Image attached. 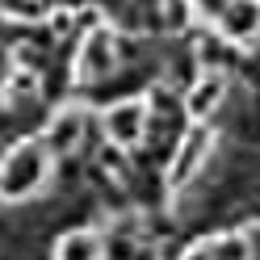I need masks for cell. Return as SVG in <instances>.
<instances>
[{
  "instance_id": "cell-1",
  "label": "cell",
  "mask_w": 260,
  "mask_h": 260,
  "mask_svg": "<svg viewBox=\"0 0 260 260\" xmlns=\"http://www.w3.org/2000/svg\"><path fill=\"white\" fill-rule=\"evenodd\" d=\"M51 172V151L42 139H25L17 143L5 159H0V198L5 202H25L46 185Z\"/></svg>"
},
{
  "instance_id": "cell-2",
  "label": "cell",
  "mask_w": 260,
  "mask_h": 260,
  "mask_svg": "<svg viewBox=\"0 0 260 260\" xmlns=\"http://www.w3.org/2000/svg\"><path fill=\"white\" fill-rule=\"evenodd\" d=\"M147 118H151V109H147V101H139V96H126V101L109 105L105 109V135H109V143L135 147V143L147 135Z\"/></svg>"
},
{
  "instance_id": "cell-3",
  "label": "cell",
  "mask_w": 260,
  "mask_h": 260,
  "mask_svg": "<svg viewBox=\"0 0 260 260\" xmlns=\"http://www.w3.org/2000/svg\"><path fill=\"white\" fill-rule=\"evenodd\" d=\"M84 135H88V113L80 109V105H63L55 118H51V126H46L42 143H46V151H51V155H72L80 143H84Z\"/></svg>"
},
{
  "instance_id": "cell-4",
  "label": "cell",
  "mask_w": 260,
  "mask_h": 260,
  "mask_svg": "<svg viewBox=\"0 0 260 260\" xmlns=\"http://www.w3.org/2000/svg\"><path fill=\"white\" fill-rule=\"evenodd\" d=\"M113 68H118V38H113L109 29H92L84 51H80V59H76L80 80H105Z\"/></svg>"
},
{
  "instance_id": "cell-5",
  "label": "cell",
  "mask_w": 260,
  "mask_h": 260,
  "mask_svg": "<svg viewBox=\"0 0 260 260\" xmlns=\"http://www.w3.org/2000/svg\"><path fill=\"white\" fill-rule=\"evenodd\" d=\"M218 25H222V34L235 38V42L256 38L260 34V0H226Z\"/></svg>"
},
{
  "instance_id": "cell-6",
  "label": "cell",
  "mask_w": 260,
  "mask_h": 260,
  "mask_svg": "<svg viewBox=\"0 0 260 260\" xmlns=\"http://www.w3.org/2000/svg\"><path fill=\"white\" fill-rule=\"evenodd\" d=\"M206 147H210V135H206V130H189V135L181 139V151L172 155L168 181H172V185H185L189 176L202 168V159H206Z\"/></svg>"
},
{
  "instance_id": "cell-7",
  "label": "cell",
  "mask_w": 260,
  "mask_h": 260,
  "mask_svg": "<svg viewBox=\"0 0 260 260\" xmlns=\"http://www.w3.org/2000/svg\"><path fill=\"white\" fill-rule=\"evenodd\" d=\"M55 260H105V243L96 231H68L55 248Z\"/></svg>"
},
{
  "instance_id": "cell-8",
  "label": "cell",
  "mask_w": 260,
  "mask_h": 260,
  "mask_svg": "<svg viewBox=\"0 0 260 260\" xmlns=\"http://www.w3.org/2000/svg\"><path fill=\"white\" fill-rule=\"evenodd\" d=\"M222 96H226V84L218 76H202V84H193L189 96H185V109L193 113V118H210L218 105H222Z\"/></svg>"
},
{
  "instance_id": "cell-9",
  "label": "cell",
  "mask_w": 260,
  "mask_h": 260,
  "mask_svg": "<svg viewBox=\"0 0 260 260\" xmlns=\"http://www.w3.org/2000/svg\"><path fill=\"white\" fill-rule=\"evenodd\" d=\"M210 252H214V260H252V239L231 231V235H218L210 243Z\"/></svg>"
},
{
  "instance_id": "cell-10",
  "label": "cell",
  "mask_w": 260,
  "mask_h": 260,
  "mask_svg": "<svg viewBox=\"0 0 260 260\" xmlns=\"http://www.w3.org/2000/svg\"><path fill=\"white\" fill-rule=\"evenodd\" d=\"M0 9H5L9 17H21V21H34L38 13H42L38 0H0Z\"/></svg>"
},
{
  "instance_id": "cell-11",
  "label": "cell",
  "mask_w": 260,
  "mask_h": 260,
  "mask_svg": "<svg viewBox=\"0 0 260 260\" xmlns=\"http://www.w3.org/2000/svg\"><path fill=\"white\" fill-rule=\"evenodd\" d=\"M193 5V13H202V17H222V9H226V0H189Z\"/></svg>"
},
{
  "instance_id": "cell-12",
  "label": "cell",
  "mask_w": 260,
  "mask_h": 260,
  "mask_svg": "<svg viewBox=\"0 0 260 260\" xmlns=\"http://www.w3.org/2000/svg\"><path fill=\"white\" fill-rule=\"evenodd\" d=\"M34 88H38V76L34 72H17V76H13V92H17V96L34 92Z\"/></svg>"
},
{
  "instance_id": "cell-13",
  "label": "cell",
  "mask_w": 260,
  "mask_h": 260,
  "mask_svg": "<svg viewBox=\"0 0 260 260\" xmlns=\"http://www.w3.org/2000/svg\"><path fill=\"white\" fill-rule=\"evenodd\" d=\"M181 260H214V252H210V243H193Z\"/></svg>"
}]
</instances>
